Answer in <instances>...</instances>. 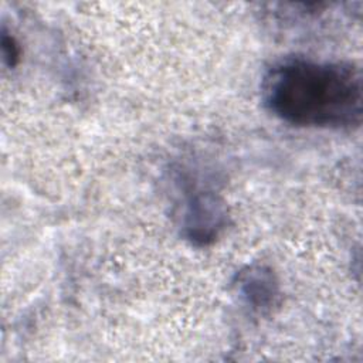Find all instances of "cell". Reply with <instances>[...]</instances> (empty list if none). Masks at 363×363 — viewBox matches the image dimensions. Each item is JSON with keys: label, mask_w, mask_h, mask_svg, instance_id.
I'll use <instances>...</instances> for the list:
<instances>
[{"label": "cell", "mask_w": 363, "mask_h": 363, "mask_svg": "<svg viewBox=\"0 0 363 363\" xmlns=\"http://www.w3.org/2000/svg\"><path fill=\"white\" fill-rule=\"evenodd\" d=\"M362 71L353 62L285 57L261 79V101L279 121L303 128L352 129L363 112Z\"/></svg>", "instance_id": "6da1fadb"}, {"label": "cell", "mask_w": 363, "mask_h": 363, "mask_svg": "<svg viewBox=\"0 0 363 363\" xmlns=\"http://www.w3.org/2000/svg\"><path fill=\"white\" fill-rule=\"evenodd\" d=\"M183 234L194 245H208L227 225V210L220 197L211 191L193 194L183 213Z\"/></svg>", "instance_id": "7a4b0ae2"}, {"label": "cell", "mask_w": 363, "mask_h": 363, "mask_svg": "<svg viewBox=\"0 0 363 363\" xmlns=\"http://www.w3.org/2000/svg\"><path fill=\"white\" fill-rule=\"evenodd\" d=\"M237 292L251 311L269 312L278 301L279 286L274 272L264 265H250L237 275Z\"/></svg>", "instance_id": "3957f363"}, {"label": "cell", "mask_w": 363, "mask_h": 363, "mask_svg": "<svg viewBox=\"0 0 363 363\" xmlns=\"http://www.w3.org/2000/svg\"><path fill=\"white\" fill-rule=\"evenodd\" d=\"M1 54H3L4 62L10 68L17 65V62L20 60V47H18V43L16 41V38L13 35H10L9 33H6V30H3V33H1Z\"/></svg>", "instance_id": "277c9868"}]
</instances>
